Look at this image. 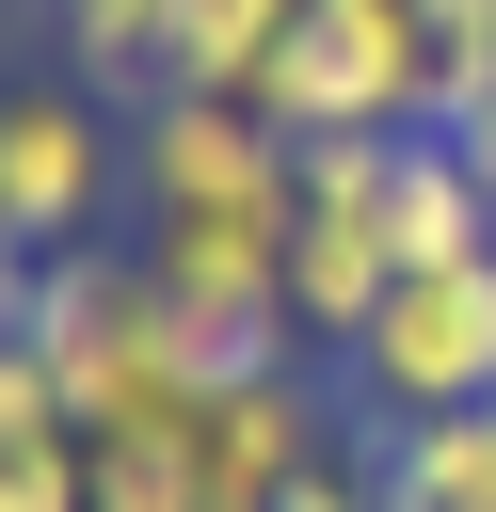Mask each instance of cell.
<instances>
[{
    "instance_id": "1",
    "label": "cell",
    "mask_w": 496,
    "mask_h": 512,
    "mask_svg": "<svg viewBox=\"0 0 496 512\" xmlns=\"http://www.w3.org/2000/svg\"><path fill=\"white\" fill-rule=\"evenodd\" d=\"M16 336L48 352V384H64V416H80V448L96 432H176L192 400H208V352H192V320L160 304V272L144 256H48L32 272V304H16Z\"/></svg>"
},
{
    "instance_id": "2",
    "label": "cell",
    "mask_w": 496,
    "mask_h": 512,
    "mask_svg": "<svg viewBox=\"0 0 496 512\" xmlns=\"http://www.w3.org/2000/svg\"><path fill=\"white\" fill-rule=\"evenodd\" d=\"M256 112H272L288 144L432 128V32H416V0H304L288 48H272V80H256Z\"/></svg>"
},
{
    "instance_id": "3",
    "label": "cell",
    "mask_w": 496,
    "mask_h": 512,
    "mask_svg": "<svg viewBox=\"0 0 496 512\" xmlns=\"http://www.w3.org/2000/svg\"><path fill=\"white\" fill-rule=\"evenodd\" d=\"M336 368H352V400H368L384 432L496 400V256H432V272H400Z\"/></svg>"
},
{
    "instance_id": "4",
    "label": "cell",
    "mask_w": 496,
    "mask_h": 512,
    "mask_svg": "<svg viewBox=\"0 0 496 512\" xmlns=\"http://www.w3.org/2000/svg\"><path fill=\"white\" fill-rule=\"evenodd\" d=\"M128 192H144V224H288L304 144L256 96H144L128 112Z\"/></svg>"
},
{
    "instance_id": "5",
    "label": "cell",
    "mask_w": 496,
    "mask_h": 512,
    "mask_svg": "<svg viewBox=\"0 0 496 512\" xmlns=\"http://www.w3.org/2000/svg\"><path fill=\"white\" fill-rule=\"evenodd\" d=\"M384 144H400V128H336V144H304V192H288V320H304L320 352H352L368 304L400 288V240H384Z\"/></svg>"
},
{
    "instance_id": "6",
    "label": "cell",
    "mask_w": 496,
    "mask_h": 512,
    "mask_svg": "<svg viewBox=\"0 0 496 512\" xmlns=\"http://www.w3.org/2000/svg\"><path fill=\"white\" fill-rule=\"evenodd\" d=\"M128 192V144H112V96L96 80H0V224L32 256H96Z\"/></svg>"
},
{
    "instance_id": "7",
    "label": "cell",
    "mask_w": 496,
    "mask_h": 512,
    "mask_svg": "<svg viewBox=\"0 0 496 512\" xmlns=\"http://www.w3.org/2000/svg\"><path fill=\"white\" fill-rule=\"evenodd\" d=\"M192 464H208V512H288V480L336 464V400H320L304 368L208 384V400H192Z\"/></svg>"
},
{
    "instance_id": "8",
    "label": "cell",
    "mask_w": 496,
    "mask_h": 512,
    "mask_svg": "<svg viewBox=\"0 0 496 512\" xmlns=\"http://www.w3.org/2000/svg\"><path fill=\"white\" fill-rule=\"evenodd\" d=\"M384 240H400V272L496 256V192H480V160H464L448 128H400V144H384Z\"/></svg>"
},
{
    "instance_id": "9",
    "label": "cell",
    "mask_w": 496,
    "mask_h": 512,
    "mask_svg": "<svg viewBox=\"0 0 496 512\" xmlns=\"http://www.w3.org/2000/svg\"><path fill=\"white\" fill-rule=\"evenodd\" d=\"M368 496H384V512H496V400L384 432V448H368Z\"/></svg>"
},
{
    "instance_id": "10",
    "label": "cell",
    "mask_w": 496,
    "mask_h": 512,
    "mask_svg": "<svg viewBox=\"0 0 496 512\" xmlns=\"http://www.w3.org/2000/svg\"><path fill=\"white\" fill-rule=\"evenodd\" d=\"M64 16V80H96V96H160L176 80V0H48Z\"/></svg>"
},
{
    "instance_id": "11",
    "label": "cell",
    "mask_w": 496,
    "mask_h": 512,
    "mask_svg": "<svg viewBox=\"0 0 496 512\" xmlns=\"http://www.w3.org/2000/svg\"><path fill=\"white\" fill-rule=\"evenodd\" d=\"M288 16L304 0H176V80L160 96H256L272 48H288Z\"/></svg>"
},
{
    "instance_id": "12",
    "label": "cell",
    "mask_w": 496,
    "mask_h": 512,
    "mask_svg": "<svg viewBox=\"0 0 496 512\" xmlns=\"http://www.w3.org/2000/svg\"><path fill=\"white\" fill-rule=\"evenodd\" d=\"M80 496H96V512H208L192 416H176V432H96V448H80Z\"/></svg>"
},
{
    "instance_id": "13",
    "label": "cell",
    "mask_w": 496,
    "mask_h": 512,
    "mask_svg": "<svg viewBox=\"0 0 496 512\" xmlns=\"http://www.w3.org/2000/svg\"><path fill=\"white\" fill-rule=\"evenodd\" d=\"M416 32H432V128H464L496 96V0H416Z\"/></svg>"
},
{
    "instance_id": "14",
    "label": "cell",
    "mask_w": 496,
    "mask_h": 512,
    "mask_svg": "<svg viewBox=\"0 0 496 512\" xmlns=\"http://www.w3.org/2000/svg\"><path fill=\"white\" fill-rule=\"evenodd\" d=\"M0 512H96L80 496V432H16L0 448Z\"/></svg>"
},
{
    "instance_id": "15",
    "label": "cell",
    "mask_w": 496,
    "mask_h": 512,
    "mask_svg": "<svg viewBox=\"0 0 496 512\" xmlns=\"http://www.w3.org/2000/svg\"><path fill=\"white\" fill-rule=\"evenodd\" d=\"M16 432H80V416H64V384H48V352H32L16 320H0V448H16Z\"/></svg>"
},
{
    "instance_id": "16",
    "label": "cell",
    "mask_w": 496,
    "mask_h": 512,
    "mask_svg": "<svg viewBox=\"0 0 496 512\" xmlns=\"http://www.w3.org/2000/svg\"><path fill=\"white\" fill-rule=\"evenodd\" d=\"M288 512H384V496H368V464H304V480H288Z\"/></svg>"
}]
</instances>
